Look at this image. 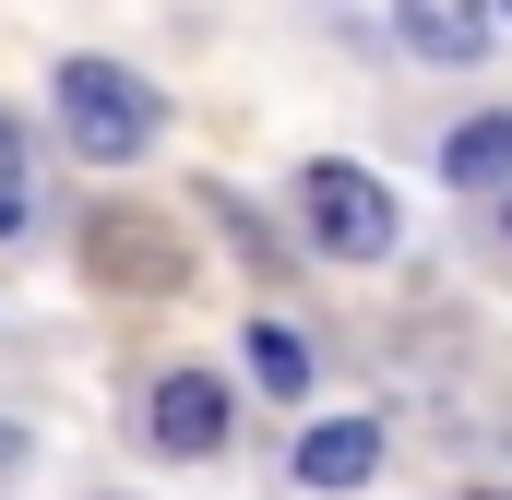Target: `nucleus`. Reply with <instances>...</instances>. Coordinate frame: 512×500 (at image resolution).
Listing matches in <instances>:
<instances>
[{
	"mask_svg": "<svg viewBox=\"0 0 512 500\" xmlns=\"http://www.w3.org/2000/svg\"><path fill=\"white\" fill-rule=\"evenodd\" d=\"M60 131L96 155V167H131V155H155V131H167V96L120 72V60H60Z\"/></svg>",
	"mask_w": 512,
	"mask_h": 500,
	"instance_id": "nucleus-1",
	"label": "nucleus"
},
{
	"mask_svg": "<svg viewBox=\"0 0 512 500\" xmlns=\"http://www.w3.org/2000/svg\"><path fill=\"white\" fill-rule=\"evenodd\" d=\"M298 227H310V250H322V262H382L405 215H393V191L370 179V167L322 155V167H298Z\"/></svg>",
	"mask_w": 512,
	"mask_h": 500,
	"instance_id": "nucleus-2",
	"label": "nucleus"
},
{
	"mask_svg": "<svg viewBox=\"0 0 512 500\" xmlns=\"http://www.w3.org/2000/svg\"><path fill=\"white\" fill-rule=\"evenodd\" d=\"M84 274H96V286H120V298H179V286H191V250H179L167 215L108 203V215H84Z\"/></svg>",
	"mask_w": 512,
	"mask_h": 500,
	"instance_id": "nucleus-3",
	"label": "nucleus"
},
{
	"mask_svg": "<svg viewBox=\"0 0 512 500\" xmlns=\"http://www.w3.org/2000/svg\"><path fill=\"white\" fill-rule=\"evenodd\" d=\"M143 429H155V453H227V381L215 370H167L143 393Z\"/></svg>",
	"mask_w": 512,
	"mask_h": 500,
	"instance_id": "nucleus-4",
	"label": "nucleus"
},
{
	"mask_svg": "<svg viewBox=\"0 0 512 500\" xmlns=\"http://www.w3.org/2000/svg\"><path fill=\"white\" fill-rule=\"evenodd\" d=\"M393 24H405V48L417 60H489V24H501V0H393Z\"/></svg>",
	"mask_w": 512,
	"mask_h": 500,
	"instance_id": "nucleus-5",
	"label": "nucleus"
},
{
	"mask_svg": "<svg viewBox=\"0 0 512 500\" xmlns=\"http://www.w3.org/2000/svg\"><path fill=\"white\" fill-rule=\"evenodd\" d=\"M298 477H310V489H370V477H382V417H322V429L298 441Z\"/></svg>",
	"mask_w": 512,
	"mask_h": 500,
	"instance_id": "nucleus-6",
	"label": "nucleus"
},
{
	"mask_svg": "<svg viewBox=\"0 0 512 500\" xmlns=\"http://www.w3.org/2000/svg\"><path fill=\"white\" fill-rule=\"evenodd\" d=\"M441 179H453V191H501L512 179V108H489V120L453 131V143H441Z\"/></svg>",
	"mask_w": 512,
	"mask_h": 500,
	"instance_id": "nucleus-7",
	"label": "nucleus"
},
{
	"mask_svg": "<svg viewBox=\"0 0 512 500\" xmlns=\"http://www.w3.org/2000/svg\"><path fill=\"white\" fill-rule=\"evenodd\" d=\"M239 346H251V381H262V393H274V405H298V393H310V370H322L298 322H251Z\"/></svg>",
	"mask_w": 512,
	"mask_h": 500,
	"instance_id": "nucleus-8",
	"label": "nucleus"
},
{
	"mask_svg": "<svg viewBox=\"0 0 512 500\" xmlns=\"http://www.w3.org/2000/svg\"><path fill=\"white\" fill-rule=\"evenodd\" d=\"M36 227V155H24V120H0V239Z\"/></svg>",
	"mask_w": 512,
	"mask_h": 500,
	"instance_id": "nucleus-9",
	"label": "nucleus"
},
{
	"mask_svg": "<svg viewBox=\"0 0 512 500\" xmlns=\"http://www.w3.org/2000/svg\"><path fill=\"white\" fill-rule=\"evenodd\" d=\"M12 465H24V429H0V477H12Z\"/></svg>",
	"mask_w": 512,
	"mask_h": 500,
	"instance_id": "nucleus-10",
	"label": "nucleus"
},
{
	"mask_svg": "<svg viewBox=\"0 0 512 500\" xmlns=\"http://www.w3.org/2000/svg\"><path fill=\"white\" fill-rule=\"evenodd\" d=\"M501 239H512V215H501Z\"/></svg>",
	"mask_w": 512,
	"mask_h": 500,
	"instance_id": "nucleus-11",
	"label": "nucleus"
},
{
	"mask_svg": "<svg viewBox=\"0 0 512 500\" xmlns=\"http://www.w3.org/2000/svg\"><path fill=\"white\" fill-rule=\"evenodd\" d=\"M501 12H512V0H501Z\"/></svg>",
	"mask_w": 512,
	"mask_h": 500,
	"instance_id": "nucleus-12",
	"label": "nucleus"
}]
</instances>
